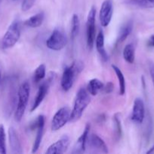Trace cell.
I'll use <instances>...</instances> for the list:
<instances>
[{
	"instance_id": "cell-9",
	"label": "cell",
	"mask_w": 154,
	"mask_h": 154,
	"mask_svg": "<svg viewBox=\"0 0 154 154\" xmlns=\"http://www.w3.org/2000/svg\"><path fill=\"white\" fill-rule=\"evenodd\" d=\"M45 117L44 115H39L37 117L36 121L33 124H32V129H36V138L34 140V143L33 145V149H32V153H36L40 147L41 142L42 140V135L44 132V127H45Z\"/></svg>"
},
{
	"instance_id": "cell-12",
	"label": "cell",
	"mask_w": 154,
	"mask_h": 154,
	"mask_svg": "<svg viewBox=\"0 0 154 154\" xmlns=\"http://www.w3.org/2000/svg\"><path fill=\"white\" fill-rule=\"evenodd\" d=\"M52 81H53V77L50 76L46 81L43 82L40 86H39V90H38V92H37V94H36V98L34 99L33 104V105H32L31 110H30L31 112L34 111L35 110H36V108L41 105L42 101H43L44 99H45L47 93H48V88H49L50 87V84L52 82Z\"/></svg>"
},
{
	"instance_id": "cell-14",
	"label": "cell",
	"mask_w": 154,
	"mask_h": 154,
	"mask_svg": "<svg viewBox=\"0 0 154 154\" xmlns=\"http://www.w3.org/2000/svg\"><path fill=\"white\" fill-rule=\"evenodd\" d=\"M88 144L89 147L96 152H100V153H108V147L107 144L104 142V140L100 138L98 135L92 134L88 137Z\"/></svg>"
},
{
	"instance_id": "cell-7",
	"label": "cell",
	"mask_w": 154,
	"mask_h": 154,
	"mask_svg": "<svg viewBox=\"0 0 154 154\" xmlns=\"http://www.w3.org/2000/svg\"><path fill=\"white\" fill-rule=\"evenodd\" d=\"M70 114L71 111L68 107L65 106L60 108L51 120V130L57 131L63 128L70 120Z\"/></svg>"
},
{
	"instance_id": "cell-18",
	"label": "cell",
	"mask_w": 154,
	"mask_h": 154,
	"mask_svg": "<svg viewBox=\"0 0 154 154\" xmlns=\"http://www.w3.org/2000/svg\"><path fill=\"white\" fill-rule=\"evenodd\" d=\"M45 20V14L43 11H40L36 14L30 17L29 19L24 21V24L27 26L31 27V28H37L40 26Z\"/></svg>"
},
{
	"instance_id": "cell-29",
	"label": "cell",
	"mask_w": 154,
	"mask_h": 154,
	"mask_svg": "<svg viewBox=\"0 0 154 154\" xmlns=\"http://www.w3.org/2000/svg\"><path fill=\"white\" fill-rule=\"evenodd\" d=\"M149 74H150L151 79H152V84L154 86V63L150 62L149 63Z\"/></svg>"
},
{
	"instance_id": "cell-19",
	"label": "cell",
	"mask_w": 154,
	"mask_h": 154,
	"mask_svg": "<svg viewBox=\"0 0 154 154\" xmlns=\"http://www.w3.org/2000/svg\"><path fill=\"white\" fill-rule=\"evenodd\" d=\"M104 84L101 81H100L98 78H94L91 79L88 82L87 86V90L91 96H96L100 90H101L104 87Z\"/></svg>"
},
{
	"instance_id": "cell-31",
	"label": "cell",
	"mask_w": 154,
	"mask_h": 154,
	"mask_svg": "<svg viewBox=\"0 0 154 154\" xmlns=\"http://www.w3.org/2000/svg\"><path fill=\"white\" fill-rule=\"evenodd\" d=\"M152 153H154V144L150 147V148H149V150H148V151H146V153L147 154Z\"/></svg>"
},
{
	"instance_id": "cell-2",
	"label": "cell",
	"mask_w": 154,
	"mask_h": 154,
	"mask_svg": "<svg viewBox=\"0 0 154 154\" xmlns=\"http://www.w3.org/2000/svg\"><path fill=\"white\" fill-rule=\"evenodd\" d=\"M90 102L91 98L88 90L85 88H80L75 96L69 121L75 122L79 120Z\"/></svg>"
},
{
	"instance_id": "cell-11",
	"label": "cell",
	"mask_w": 154,
	"mask_h": 154,
	"mask_svg": "<svg viewBox=\"0 0 154 154\" xmlns=\"http://www.w3.org/2000/svg\"><path fill=\"white\" fill-rule=\"evenodd\" d=\"M145 117V107L143 101L140 98H136L132 108L131 119L136 123H142Z\"/></svg>"
},
{
	"instance_id": "cell-10",
	"label": "cell",
	"mask_w": 154,
	"mask_h": 154,
	"mask_svg": "<svg viewBox=\"0 0 154 154\" xmlns=\"http://www.w3.org/2000/svg\"><path fill=\"white\" fill-rule=\"evenodd\" d=\"M70 140L67 135H63V137L57 140L56 142L49 146L45 153L48 154H61L64 153L67 150L69 146Z\"/></svg>"
},
{
	"instance_id": "cell-30",
	"label": "cell",
	"mask_w": 154,
	"mask_h": 154,
	"mask_svg": "<svg viewBox=\"0 0 154 154\" xmlns=\"http://www.w3.org/2000/svg\"><path fill=\"white\" fill-rule=\"evenodd\" d=\"M147 45L150 48H154V34L149 37V38L148 39L147 42Z\"/></svg>"
},
{
	"instance_id": "cell-3",
	"label": "cell",
	"mask_w": 154,
	"mask_h": 154,
	"mask_svg": "<svg viewBox=\"0 0 154 154\" xmlns=\"http://www.w3.org/2000/svg\"><path fill=\"white\" fill-rule=\"evenodd\" d=\"M30 87L27 81L23 83L18 89V105L14 112V120L16 122H21L23 116L27 109V103L30 98Z\"/></svg>"
},
{
	"instance_id": "cell-15",
	"label": "cell",
	"mask_w": 154,
	"mask_h": 154,
	"mask_svg": "<svg viewBox=\"0 0 154 154\" xmlns=\"http://www.w3.org/2000/svg\"><path fill=\"white\" fill-rule=\"evenodd\" d=\"M8 138L11 153L14 154L22 153V146H21L18 132H16L14 128L12 127V126L9 128L8 129Z\"/></svg>"
},
{
	"instance_id": "cell-4",
	"label": "cell",
	"mask_w": 154,
	"mask_h": 154,
	"mask_svg": "<svg viewBox=\"0 0 154 154\" xmlns=\"http://www.w3.org/2000/svg\"><path fill=\"white\" fill-rule=\"evenodd\" d=\"M21 37V25L18 20L11 23L7 31L5 33L1 42V47L3 50L9 49L17 44Z\"/></svg>"
},
{
	"instance_id": "cell-17",
	"label": "cell",
	"mask_w": 154,
	"mask_h": 154,
	"mask_svg": "<svg viewBox=\"0 0 154 154\" xmlns=\"http://www.w3.org/2000/svg\"><path fill=\"white\" fill-rule=\"evenodd\" d=\"M133 29V22L132 20H129L128 22L125 23L122 27H121L120 30H119V35H118L117 39H116V45L118 44H121L126 40L127 38L128 37L131 32H132Z\"/></svg>"
},
{
	"instance_id": "cell-6",
	"label": "cell",
	"mask_w": 154,
	"mask_h": 154,
	"mask_svg": "<svg viewBox=\"0 0 154 154\" xmlns=\"http://www.w3.org/2000/svg\"><path fill=\"white\" fill-rule=\"evenodd\" d=\"M95 18H96V8L92 6L88 14L87 23H86V38H87V46L89 50L93 48L95 42Z\"/></svg>"
},
{
	"instance_id": "cell-25",
	"label": "cell",
	"mask_w": 154,
	"mask_h": 154,
	"mask_svg": "<svg viewBox=\"0 0 154 154\" xmlns=\"http://www.w3.org/2000/svg\"><path fill=\"white\" fill-rule=\"evenodd\" d=\"M6 136L5 127L2 124H0V154H5L6 151Z\"/></svg>"
},
{
	"instance_id": "cell-32",
	"label": "cell",
	"mask_w": 154,
	"mask_h": 154,
	"mask_svg": "<svg viewBox=\"0 0 154 154\" xmlns=\"http://www.w3.org/2000/svg\"><path fill=\"white\" fill-rule=\"evenodd\" d=\"M1 78H2V68H1V66H0V81H1Z\"/></svg>"
},
{
	"instance_id": "cell-13",
	"label": "cell",
	"mask_w": 154,
	"mask_h": 154,
	"mask_svg": "<svg viewBox=\"0 0 154 154\" xmlns=\"http://www.w3.org/2000/svg\"><path fill=\"white\" fill-rule=\"evenodd\" d=\"M90 125L88 123L85 126L82 134L79 136L78 140L75 142L73 147V150L72 151V153H82L85 151L86 144H87L88 139L89 136V131H90Z\"/></svg>"
},
{
	"instance_id": "cell-16",
	"label": "cell",
	"mask_w": 154,
	"mask_h": 154,
	"mask_svg": "<svg viewBox=\"0 0 154 154\" xmlns=\"http://www.w3.org/2000/svg\"><path fill=\"white\" fill-rule=\"evenodd\" d=\"M95 47H96L97 51L99 54L101 60L104 62L108 61L109 56L106 52L105 48H104V35L102 31H100L98 35L95 38Z\"/></svg>"
},
{
	"instance_id": "cell-27",
	"label": "cell",
	"mask_w": 154,
	"mask_h": 154,
	"mask_svg": "<svg viewBox=\"0 0 154 154\" xmlns=\"http://www.w3.org/2000/svg\"><path fill=\"white\" fill-rule=\"evenodd\" d=\"M36 1V0H24L22 2V5H21V9L23 11H27L30 10L34 5Z\"/></svg>"
},
{
	"instance_id": "cell-20",
	"label": "cell",
	"mask_w": 154,
	"mask_h": 154,
	"mask_svg": "<svg viewBox=\"0 0 154 154\" xmlns=\"http://www.w3.org/2000/svg\"><path fill=\"white\" fill-rule=\"evenodd\" d=\"M123 58L129 64L134 63L135 60V47L133 44H128L123 49Z\"/></svg>"
},
{
	"instance_id": "cell-1",
	"label": "cell",
	"mask_w": 154,
	"mask_h": 154,
	"mask_svg": "<svg viewBox=\"0 0 154 154\" xmlns=\"http://www.w3.org/2000/svg\"><path fill=\"white\" fill-rule=\"evenodd\" d=\"M83 69H84V63L80 60H75L71 64V66H66L64 68L61 81H60L61 87L63 91L67 92L72 88L75 79L78 75L82 72Z\"/></svg>"
},
{
	"instance_id": "cell-24",
	"label": "cell",
	"mask_w": 154,
	"mask_h": 154,
	"mask_svg": "<svg viewBox=\"0 0 154 154\" xmlns=\"http://www.w3.org/2000/svg\"><path fill=\"white\" fill-rule=\"evenodd\" d=\"M46 73V66L45 64H41L38 66L34 72L33 75V81L35 83L38 84L45 78Z\"/></svg>"
},
{
	"instance_id": "cell-22",
	"label": "cell",
	"mask_w": 154,
	"mask_h": 154,
	"mask_svg": "<svg viewBox=\"0 0 154 154\" xmlns=\"http://www.w3.org/2000/svg\"><path fill=\"white\" fill-rule=\"evenodd\" d=\"M112 68H113V71L116 73V77H117L118 81H119V94L121 96H123L125 93V79L124 77L123 73L122 71L120 70L119 67H117L115 65H112Z\"/></svg>"
},
{
	"instance_id": "cell-28",
	"label": "cell",
	"mask_w": 154,
	"mask_h": 154,
	"mask_svg": "<svg viewBox=\"0 0 154 154\" xmlns=\"http://www.w3.org/2000/svg\"><path fill=\"white\" fill-rule=\"evenodd\" d=\"M113 87H114V86H113V83L108 82L105 86H104L103 89H104V93H112V91L113 90Z\"/></svg>"
},
{
	"instance_id": "cell-21",
	"label": "cell",
	"mask_w": 154,
	"mask_h": 154,
	"mask_svg": "<svg viewBox=\"0 0 154 154\" xmlns=\"http://www.w3.org/2000/svg\"><path fill=\"white\" fill-rule=\"evenodd\" d=\"M125 2L141 8H154V0H125Z\"/></svg>"
},
{
	"instance_id": "cell-5",
	"label": "cell",
	"mask_w": 154,
	"mask_h": 154,
	"mask_svg": "<svg viewBox=\"0 0 154 154\" xmlns=\"http://www.w3.org/2000/svg\"><path fill=\"white\" fill-rule=\"evenodd\" d=\"M67 44L64 32L60 29H55L46 41L47 48L52 51H58L63 49Z\"/></svg>"
},
{
	"instance_id": "cell-26",
	"label": "cell",
	"mask_w": 154,
	"mask_h": 154,
	"mask_svg": "<svg viewBox=\"0 0 154 154\" xmlns=\"http://www.w3.org/2000/svg\"><path fill=\"white\" fill-rule=\"evenodd\" d=\"M113 123H114V128H115V135L116 138L118 140L120 139L121 136L122 134V125H121V120L119 117V114H115L114 117H113Z\"/></svg>"
},
{
	"instance_id": "cell-23",
	"label": "cell",
	"mask_w": 154,
	"mask_h": 154,
	"mask_svg": "<svg viewBox=\"0 0 154 154\" xmlns=\"http://www.w3.org/2000/svg\"><path fill=\"white\" fill-rule=\"evenodd\" d=\"M80 29V20L79 17L77 14H74L72 17V23H71V31L70 38L72 41L75 39L79 32Z\"/></svg>"
},
{
	"instance_id": "cell-8",
	"label": "cell",
	"mask_w": 154,
	"mask_h": 154,
	"mask_svg": "<svg viewBox=\"0 0 154 154\" xmlns=\"http://www.w3.org/2000/svg\"><path fill=\"white\" fill-rule=\"evenodd\" d=\"M113 14V0H104L101 5L99 12V19L103 27L108 26L110 23Z\"/></svg>"
}]
</instances>
